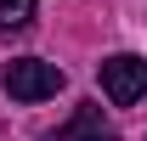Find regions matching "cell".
<instances>
[{"mask_svg": "<svg viewBox=\"0 0 147 141\" xmlns=\"http://www.w3.org/2000/svg\"><path fill=\"white\" fill-rule=\"evenodd\" d=\"M0 85H6L11 102H45V96H57V90L68 85V73L57 68V62H40V56H17V62H6Z\"/></svg>", "mask_w": 147, "mask_h": 141, "instance_id": "1", "label": "cell"}, {"mask_svg": "<svg viewBox=\"0 0 147 141\" xmlns=\"http://www.w3.org/2000/svg\"><path fill=\"white\" fill-rule=\"evenodd\" d=\"M102 90H108L113 107L142 102V96H147V62H142V56H130V51L108 56V62H102Z\"/></svg>", "mask_w": 147, "mask_h": 141, "instance_id": "2", "label": "cell"}, {"mask_svg": "<svg viewBox=\"0 0 147 141\" xmlns=\"http://www.w3.org/2000/svg\"><path fill=\"white\" fill-rule=\"evenodd\" d=\"M51 141H119V136H113V124L102 119L96 107H79V113H74V119L62 124Z\"/></svg>", "mask_w": 147, "mask_h": 141, "instance_id": "3", "label": "cell"}, {"mask_svg": "<svg viewBox=\"0 0 147 141\" xmlns=\"http://www.w3.org/2000/svg\"><path fill=\"white\" fill-rule=\"evenodd\" d=\"M34 17V0H0V28H23Z\"/></svg>", "mask_w": 147, "mask_h": 141, "instance_id": "4", "label": "cell"}]
</instances>
